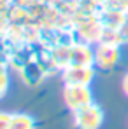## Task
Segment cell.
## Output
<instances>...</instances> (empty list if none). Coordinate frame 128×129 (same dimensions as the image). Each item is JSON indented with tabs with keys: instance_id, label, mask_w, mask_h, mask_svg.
I'll use <instances>...</instances> for the list:
<instances>
[{
	"instance_id": "5b68a950",
	"label": "cell",
	"mask_w": 128,
	"mask_h": 129,
	"mask_svg": "<svg viewBox=\"0 0 128 129\" xmlns=\"http://www.w3.org/2000/svg\"><path fill=\"white\" fill-rule=\"evenodd\" d=\"M68 66H95V49L84 42L74 44L70 47Z\"/></svg>"
},
{
	"instance_id": "30bf717a",
	"label": "cell",
	"mask_w": 128,
	"mask_h": 129,
	"mask_svg": "<svg viewBox=\"0 0 128 129\" xmlns=\"http://www.w3.org/2000/svg\"><path fill=\"white\" fill-rule=\"evenodd\" d=\"M118 37H119V42H121V44H126L128 42V19L118 28Z\"/></svg>"
},
{
	"instance_id": "8fae6325",
	"label": "cell",
	"mask_w": 128,
	"mask_h": 129,
	"mask_svg": "<svg viewBox=\"0 0 128 129\" xmlns=\"http://www.w3.org/2000/svg\"><path fill=\"white\" fill-rule=\"evenodd\" d=\"M11 113L7 112H0V129H9L11 127Z\"/></svg>"
},
{
	"instance_id": "8992f818",
	"label": "cell",
	"mask_w": 128,
	"mask_h": 129,
	"mask_svg": "<svg viewBox=\"0 0 128 129\" xmlns=\"http://www.w3.org/2000/svg\"><path fill=\"white\" fill-rule=\"evenodd\" d=\"M44 75H46L44 64L35 63V61H28V63L21 68V77L28 86H37V84H41Z\"/></svg>"
},
{
	"instance_id": "7c38bea8",
	"label": "cell",
	"mask_w": 128,
	"mask_h": 129,
	"mask_svg": "<svg viewBox=\"0 0 128 129\" xmlns=\"http://www.w3.org/2000/svg\"><path fill=\"white\" fill-rule=\"evenodd\" d=\"M121 86H123V92L126 94V98H128V72L125 73V77H123V84Z\"/></svg>"
},
{
	"instance_id": "7a4b0ae2",
	"label": "cell",
	"mask_w": 128,
	"mask_h": 129,
	"mask_svg": "<svg viewBox=\"0 0 128 129\" xmlns=\"http://www.w3.org/2000/svg\"><path fill=\"white\" fill-rule=\"evenodd\" d=\"M63 100L67 107L72 112L81 110L93 103V94L89 86H65L63 91Z\"/></svg>"
},
{
	"instance_id": "3957f363",
	"label": "cell",
	"mask_w": 128,
	"mask_h": 129,
	"mask_svg": "<svg viewBox=\"0 0 128 129\" xmlns=\"http://www.w3.org/2000/svg\"><path fill=\"white\" fill-rule=\"evenodd\" d=\"M121 58V51L118 44L100 42L95 47V66L100 70H111L114 68Z\"/></svg>"
},
{
	"instance_id": "6da1fadb",
	"label": "cell",
	"mask_w": 128,
	"mask_h": 129,
	"mask_svg": "<svg viewBox=\"0 0 128 129\" xmlns=\"http://www.w3.org/2000/svg\"><path fill=\"white\" fill-rule=\"evenodd\" d=\"M74 122L77 129H100L104 122V110L98 105L91 103L74 112Z\"/></svg>"
},
{
	"instance_id": "ba28073f",
	"label": "cell",
	"mask_w": 128,
	"mask_h": 129,
	"mask_svg": "<svg viewBox=\"0 0 128 129\" xmlns=\"http://www.w3.org/2000/svg\"><path fill=\"white\" fill-rule=\"evenodd\" d=\"M35 127H37V124H35L33 117H30L26 113H12L9 129H35Z\"/></svg>"
},
{
	"instance_id": "277c9868",
	"label": "cell",
	"mask_w": 128,
	"mask_h": 129,
	"mask_svg": "<svg viewBox=\"0 0 128 129\" xmlns=\"http://www.w3.org/2000/svg\"><path fill=\"white\" fill-rule=\"evenodd\" d=\"M95 79L93 66H65L63 82L65 86H89Z\"/></svg>"
},
{
	"instance_id": "9c48e42d",
	"label": "cell",
	"mask_w": 128,
	"mask_h": 129,
	"mask_svg": "<svg viewBox=\"0 0 128 129\" xmlns=\"http://www.w3.org/2000/svg\"><path fill=\"white\" fill-rule=\"evenodd\" d=\"M7 89H9V79H7L5 68L0 64V98L7 92Z\"/></svg>"
},
{
	"instance_id": "52a82bcc",
	"label": "cell",
	"mask_w": 128,
	"mask_h": 129,
	"mask_svg": "<svg viewBox=\"0 0 128 129\" xmlns=\"http://www.w3.org/2000/svg\"><path fill=\"white\" fill-rule=\"evenodd\" d=\"M126 19H128L126 11H123V9H107L104 12V16L100 18V23H102L104 28L118 30Z\"/></svg>"
}]
</instances>
